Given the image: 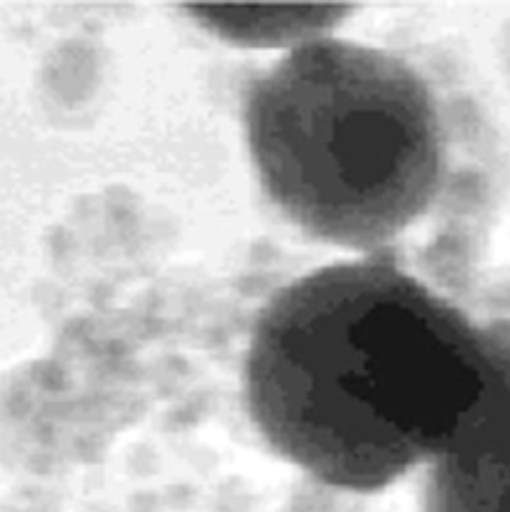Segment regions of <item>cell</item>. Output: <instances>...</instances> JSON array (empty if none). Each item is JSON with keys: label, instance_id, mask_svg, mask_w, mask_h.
Returning <instances> with one entry per match:
<instances>
[{"label": "cell", "instance_id": "1", "mask_svg": "<svg viewBox=\"0 0 510 512\" xmlns=\"http://www.w3.org/2000/svg\"><path fill=\"white\" fill-rule=\"evenodd\" d=\"M485 328L390 263L320 268L263 308L255 425L310 478L373 493L440 453L483 390Z\"/></svg>", "mask_w": 510, "mask_h": 512}, {"label": "cell", "instance_id": "2", "mask_svg": "<svg viewBox=\"0 0 510 512\" xmlns=\"http://www.w3.org/2000/svg\"><path fill=\"white\" fill-rule=\"evenodd\" d=\"M260 183L315 238L375 248L433 203L445 145L428 83L405 60L318 38L245 95Z\"/></svg>", "mask_w": 510, "mask_h": 512}, {"label": "cell", "instance_id": "3", "mask_svg": "<svg viewBox=\"0 0 510 512\" xmlns=\"http://www.w3.org/2000/svg\"><path fill=\"white\" fill-rule=\"evenodd\" d=\"M485 335L488 378L433 458L423 512H510V323Z\"/></svg>", "mask_w": 510, "mask_h": 512}]
</instances>
